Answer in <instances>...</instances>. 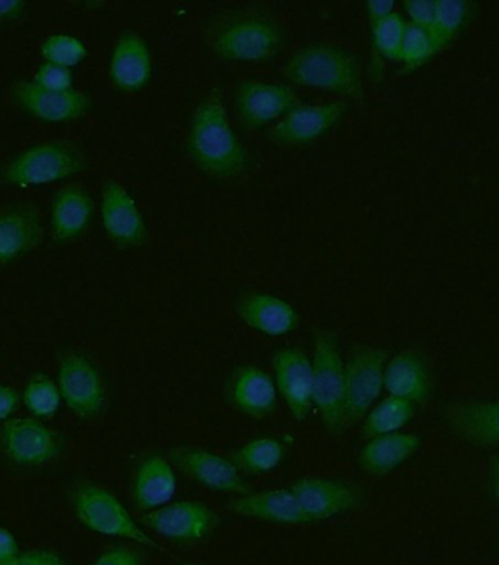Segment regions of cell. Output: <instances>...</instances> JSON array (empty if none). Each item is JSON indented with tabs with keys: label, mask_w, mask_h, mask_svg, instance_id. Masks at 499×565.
Wrapping results in <instances>:
<instances>
[{
	"label": "cell",
	"mask_w": 499,
	"mask_h": 565,
	"mask_svg": "<svg viewBox=\"0 0 499 565\" xmlns=\"http://www.w3.org/2000/svg\"><path fill=\"white\" fill-rule=\"evenodd\" d=\"M187 152L192 163L214 181H237L248 172V151L233 131L220 89H211L193 111Z\"/></svg>",
	"instance_id": "6da1fadb"
},
{
	"label": "cell",
	"mask_w": 499,
	"mask_h": 565,
	"mask_svg": "<svg viewBox=\"0 0 499 565\" xmlns=\"http://www.w3.org/2000/svg\"><path fill=\"white\" fill-rule=\"evenodd\" d=\"M211 52L232 64H264L285 47L283 26L261 13H235L211 26L206 38Z\"/></svg>",
	"instance_id": "7a4b0ae2"
},
{
	"label": "cell",
	"mask_w": 499,
	"mask_h": 565,
	"mask_svg": "<svg viewBox=\"0 0 499 565\" xmlns=\"http://www.w3.org/2000/svg\"><path fill=\"white\" fill-rule=\"evenodd\" d=\"M286 78L300 87L323 89L362 100L361 66L352 52L336 44L300 47L285 66Z\"/></svg>",
	"instance_id": "3957f363"
},
{
	"label": "cell",
	"mask_w": 499,
	"mask_h": 565,
	"mask_svg": "<svg viewBox=\"0 0 499 565\" xmlns=\"http://www.w3.org/2000/svg\"><path fill=\"white\" fill-rule=\"evenodd\" d=\"M87 168V156L78 143L65 140L35 142L9 159L2 169V182L29 190L78 177Z\"/></svg>",
	"instance_id": "277c9868"
},
{
	"label": "cell",
	"mask_w": 499,
	"mask_h": 565,
	"mask_svg": "<svg viewBox=\"0 0 499 565\" xmlns=\"http://www.w3.org/2000/svg\"><path fill=\"white\" fill-rule=\"evenodd\" d=\"M71 509L81 526L89 532L161 550V546L139 526L124 502L98 483L79 482L72 488Z\"/></svg>",
	"instance_id": "5b68a950"
},
{
	"label": "cell",
	"mask_w": 499,
	"mask_h": 565,
	"mask_svg": "<svg viewBox=\"0 0 499 565\" xmlns=\"http://www.w3.org/2000/svg\"><path fill=\"white\" fill-rule=\"evenodd\" d=\"M314 407L323 428L341 434L346 425V363L339 339L330 330H319L314 338Z\"/></svg>",
	"instance_id": "8992f818"
},
{
	"label": "cell",
	"mask_w": 499,
	"mask_h": 565,
	"mask_svg": "<svg viewBox=\"0 0 499 565\" xmlns=\"http://www.w3.org/2000/svg\"><path fill=\"white\" fill-rule=\"evenodd\" d=\"M390 352L384 348L358 347L346 362V425L365 419L385 388Z\"/></svg>",
	"instance_id": "52a82bcc"
},
{
	"label": "cell",
	"mask_w": 499,
	"mask_h": 565,
	"mask_svg": "<svg viewBox=\"0 0 499 565\" xmlns=\"http://www.w3.org/2000/svg\"><path fill=\"white\" fill-rule=\"evenodd\" d=\"M0 443L7 459L21 468H39L60 459L62 435L38 418H12L2 424Z\"/></svg>",
	"instance_id": "ba28073f"
},
{
	"label": "cell",
	"mask_w": 499,
	"mask_h": 565,
	"mask_svg": "<svg viewBox=\"0 0 499 565\" xmlns=\"http://www.w3.org/2000/svg\"><path fill=\"white\" fill-rule=\"evenodd\" d=\"M57 385L63 403L79 419H94L106 406V387L100 371L83 353H67L57 366Z\"/></svg>",
	"instance_id": "9c48e42d"
},
{
	"label": "cell",
	"mask_w": 499,
	"mask_h": 565,
	"mask_svg": "<svg viewBox=\"0 0 499 565\" xmlns=\"http://www.w3.org/2000/svg\"><path fill=\"white\" fill-rule=\"evenodd\" d=\"M174 468L205 490L235 497L250 494L251 487L232 459L204 448L182 446L170 451Z\"/></svg>",
	"instance_id": "30bf717a"
},
{
	"label": "cell",
	"mask_w": 499,
	"mask_h": 565,
	"mask_svg": "<svg viewBox=\"0 0 499 565\" xmlns=\"http://www.w3.org/2000/svg\"><path fill=\"white\" fill-rule=\"evenodd\" d=\"M220 522V515L211 507L191 500L169 502L142 518L144 526L179 544L206 540L217 531Z\"/></svg>",
	"instance_id": "8fae6325"
},
{
	"label": "cell",
	"mask_w": 499,
	"mask_h": 565,
	"mask_svg": "<svg viewBox=\"0 0 499 565\" xmlns=\"http://www.w3.org/2000/svg\"><path fill=\"white\" fill-rule=\"evenodd\" d=\"M290 488L309 523L339 518L341 514L362 509L368 502L367 492L361 487L341 479L300 478Z\"/></svg>",
	"instance_id": "7c38bea8"
},
{
	"label": "cell",
	"mask_w": 499,
	"mask_h": 565,
	"mask_svg": "<svg viewBox=\"0 0 499 565\" xmlns=\"http://www.w3.org/2000/svg\"><path fill=\"white\" fill-rule=\"evenodd\" d=\"M298 105V93L290 85L248 79L242 81L236 88L237 118L248 129L276 125Z\"/></svg>",
	"instance_id": "4fadbf2b"
},
{
	"label": "cell",
	"mask_w": 499,
	"mask_h": 565,
	"mask_svg": "<svg viewBox=\"0 0 499 565\" xmlns=\"http://www.w3.org/2000/svg\"><path fill=\"white\" fill-rule=\"evenodd\" d=\"M11 100L30 118L39 122L61 125L75 122L92 110L93 98L88 93H53L39 88L33 81H17L11 87Z\"/></svg>",
	"instance_id": "5bb4252c"
},
{
	"label": "cell",
	"mask_w": 499,
	"mask_h": 565,
	"mask_svg": "<svg viewBox=\"0 0 499 565\" xmlns=\"http://www.w3.org/2000/svg\"><path fill=\"white\" fill-rule=\"evenodd\" d=\"M102 227L120 248H138L147 242L146 218L132 194L116 181L103 183L100 195Z\"/></svg>",
	"instance_id": "9a60e30c"
},
{
	"label": "cell",
	"mask_w": 499,
	"mask_h": 565,
	"mask_svg": "<svg viewBox=\"0 0 499 565\" xmlns=\"http://www.w3.org/2000/svg\"><path fill=\"white\" fill-rule=\"evenodd\" d=\"M278 394L298 423H305L314 407V363L299 348L278 349L273 356Z\"/></svg>",
	"instance_id": "2e32d148"
},
{
	"label": "cell",
	"mask_w": 499,
	"mask_h": 565,
	"mask_svg": "<svg viewBox=\"0 0 499 565\" xmlns=\"http://www.w3.org/2000/svg\"><path fill=\"white\" fill-rule=\"evenodd\" d=\"M346 102L298 105L272 128L269 140L282 147H299L327 136L343 119Z\"/></svg>",
	"instance_id": "e0dca14e"
},
{
	"label": "cell",
	"mask_w": 499,
	"mask_h": 565,
	"mask_svg": "<svg viewBox=\"0 0 499 565\" xmlns=\"http://www.w3.org/2000/svg\"><path fill=\"white\" fill-rule=\"evenodd\" d=\"M43 241V220L30 203H12L0 213V266L8 267L33 253Z\"/></svg>",
	"instance_id": "ac0fdd59"
},
{
	"label": "cell",
	"mask_w": 499,
	"mask_h": 565,
	"mask_svg": "<svg viewBox=\"0 0 499 565\" xmlns=\"http://www.w3.org/2000/svg\"><path fill=\"white\" fill-rule=\"evenodd\" d=\"M440 418L454 435L471 446H499V401L447 403L440 409Z\"/></svg>",
	"instance_id": "d6986e66"
},
{
	"label": "cell",
	"mask_w": 499,
	"mask_h": 565,
	"mask_svg": "<svg viewBox=\"0 0 499 565\" xmlns=\"http://www.w3.org/2000/svg\"><path fill=\"white\" fill-rule=\"evenodd\" d=\"M227 510L241 519L259 520L282 526L309 524L298 498L291 488H273L250 494L233 497Z\"/></svg>",
	"instance_id": "ffe728a7"
},
{
	"label": "cell",
	"mask_w": 499,
	"mask_h": 565,
	"mask_svg": "<svg viewBox=\"0 0 499 565\" xmlns=\"http://www.w3.org/2000/svg\"><path fill=\"white\" fill-rule=\"evenodd\" d=\"M155 66L150 46L135 31H124L116 40L109 62V78L124 93H141L151 83Z\"/></svg>",
	"instance_id": "44dd1931"
},
{
	"label": "cell",
	"mask_w": 499,
	"mask_h": 565,
	"mask_svg": "<svg viewBox=\"0 0 499 565\" xmlns=\"http://www.w3.org/2000/svg\"><path fill=\"white\" fill-rule=\"evenodd\" d=\"M236 311L246 327L265 338H283L294 333L299 324L294 305L265 291L245 295L237 302Z\"/></svg>",
	"instance_id": "7402d4cb"
},
{
	"label": "cell",
	"mask_w": 499,
	"mask_h": 565,
	"mask_svg": "<svg viewBox=\"0 0 499 565\" xmlns=\"http://www.w3.org/2000/svg\"><path fill=\"white\" fill-rule=\"evenodd\" d=\"M276 380L258 366H242L232 376L227 397L242 415L263 419L274 414L277 407Z\"/></svg>",
	"instance_id": "603a6c76"
},
{
	"label": "cell",
	"mask_w": 499,
	"mask_h": 565,
	"mask_svg": "<svg viewBox=\"0 0 499 565\" xmlns=\"http://www.w3.org/2000/svg\"><path fill=\"white\" fill-rule=\"evenodd\" d=\"M385 390L390 396L421 405L433 393V372L424 354L403 351L394 354L385 367Z\"/></svg>",
	"instance_id": "cb8c5ba5"
},
{
	"label": "cell",
	"mask_w": 499,
	"mask_h": 565,
	"mask_svg": "<svg viewBox=\"0 0 499 565\" xmlns=\"http://www.w3.org/2000/svg\"><path fill=\"white\" fill-rule=\"evenodd\" d=\"M94 204L85 188H62L52 201L51 235L57 245L79 239L92 224Z\"/></svg>",
	"instance_id": "d4e9b609"
},
{
	"label": "cell",
	"mask_w": 499,
	"mask_h": 565,
	"mask_svg": "<svg viewBox=\"0 0 499 565\" xmlns=\"http://www.w3.org/2000/svg\"><path fill=\"white\" fill-rule=\"evenodd\" d=\"M178 478L172 461L160 455L144 457L134 475L132 497L139 510L161 509L172 501Z\"/></svg>",
	"instance_id": "484cf974"
},
{
	"label": "cell",
	"mask_w": 499,
	"mask_h": 565,
	"mask_svg": "<svg viewBox=\"0 0 499 565\" xmlns=\"http://www.w3.org/2000/svg\"><path fill=\"white\" fill-rule=\"evenodd\" d=\"M422 438L415 434L395 433L371 438L359 455V465L371 477H386L421 450Z\"/></svg>",
	"instance_id": "4316f807"
},
{
	"label": "cell",
	"mask_w": 499,
	"mask_h": 565,
	"mask_svg": "<svg viewBox=\"0 0 499 565\" xmlns=\"http://www.w3.org/2000/svg\"><path fill=\"white\" fill-rule=\"evenodd\" d=\"M286 457L285 444L276 438H255L233 452L242 473L265 475L278 469Z\"/></svg>",
	"instance_id": "83f0119b"
},
{
	"label": "cell",
	"mask_w": 499,
	"mask_h": 565,
	"mask_svg": "<svg viewBox=\"0 0 499 565\" xmlns=\"http://www.w3.org/2000/svg\"><path fill=\"white\" fill-rule=\"evenodd\" d=\"M413 416H415L413 403L393 396L385 397L367 415L363 435L375 438L399 433L404 426L411 424Z\"/></svg>",
	"instance_id": "f1b7e54d"
},
{
	"label": "cell",
	"mask_w": 499,
	"mask_h": 565,
	"mask_svg": "<svg viewBox=\"0 0 499 565\" xmlns=\"http://www.w3.org/2000/svg\"><path fill=\"white\" fill-rule=\"evenodd\" d=\"M22 401L25 409L38 419L52 418L61 411L63 403L57 381L43 372H38L26 381Z\"/></svg>",
	"instance_id": "f546056e"
},
{
	"label": "cell",
	"mask_w": 499,
	"mask_h": 565,
	"mask_svg": "<svg viewBox=\"0 0 499 565\" xmlns=\"http://www.w3.org/2000/svg\"><path fill=\"white\" fill-rule=\"evenodd\" d=\"M40 53L46 64L72 70L88 57V47L76 35L57 33L44 40Z\"/></svg>",
	"instance_id": "4dcf8cb0"
},
{
	"label": "cell",
	"mask_w": 499,
	"mask_h": 565,
	"mask_svg": "<svg viewBox=\"0 0 499 565\" xmlns=\"http://www.w3.org/2000/svg\"><path fill=\"white\" fill-rule=\"evenodd\" d=\"M439 51V43L433 30L408 22L406 33H404L402 52H400V61L403 64H406L411 70H415L428 62Z\"/></svg>",
	"instance_id": "1f68e13d"
},
{
	"label": "cell",
	"mask_w": 499,
	"mask_h": 565,
	"mask_svg": "<svg viewBox=\"0 0 499 565\" xmlns=\"http://www.w3.org/2000/svg\"><path fill=\"white\" fill-rule=\"evenodd\" d=\"M470 17V3L466 0H438L437 18L433 33L444 49L457 38Z\"/></svg>",
	"instance_id": "d6a6232c"
},
{
	"label": "cell",
	"mask_w": 499,
	"mask_h": 565,
	"mask_svg": "<svg viewBox=\"0 0 499 565\" xmlns=\"http://www.w3.org/2000/svg\"><path fill=\"white\" fill-rule=\"evenodd\" d=\"M406 25L399 13H393V15L372 25L374 46L382 57L390 61H400Z\"/></svg>",
	"instance_id": "836d02e7"
},
{
	"label": "cell",
	"mask_w": 499,
	"mask_h": 565,
	"mask_svg": "<svg viewBox=\"0 0 499 565\" xmlns=\"http://www.w3.org/2000/svg\"><path fill=\"white\" fill-rule=\"evenodd\" d=\"M33 83L39 88L53 93H67L74 89V74L72 70L62 68V66L43 64L39 66L33 76Z\"/></svg>",
	"instance_id": "e575fe53"
},
{
	"label": "cell",
	"mask_w": 499,
	"mask_h": 565,
	"mask_svg": "<svg viewBox=\"0 0 499 565\" xmlns=\"http://www.w3.org/2000/svg\"><path fill=\"white\" fill-rule=\"evenodd\" d=\"M404 9L413 24L433 30L435 18H437L438 0H406Z\"/></svg>",
	"instance_id": "d590c367"
},
{
	"label": "cell",
	"mask_w": 499,
	"mask_h": 565,
	"mask_svg": "<svg viewBox=\"0 0 499 565\" xmlns=\"http://www.w3.org/2000/svg\"><path fill=\"white\" fill-rule=\"evenodd\" d=\"M92 565H144L142 555L128 546H115L98 555Z\"/></svg>",
	"instance_id": "8d00e7d4"
},
{
	"label": "cell",
	"mask_w": 499,
	"mask_h": 565,
	"mask_svg": "<svg viewBox=\"0 0 499 565\" xmlns=\"http://www.w3.org/2000/svg\"><path fill=\"white\" fill-rule=\"evenodd\" d=\"M13 565H70L63 555L51 548H33L25 551Z\"/></svg>",
	"instance_id": "74e56055"
},
{
	"label": "cell",
	"mask_w": 499,
	"mask_h": 565,
	"mask_svg": "<svg viewBox=\"0 0 499 565\" xmlns=\"http://www.w3.org/2000/svg\"><path fill=\"white\" fill-rule=\"evenodd\" d=\"M21 554L15 533L7 526L0 529V565L15 564Z\"/></svg>",
	"instance_id": "f35d334b"
},
{
	"label": "cell",
	"mask_w": 499,
	"mask_h": 565,
	"mask_svg": "<svg viewBox=\"0 0 499 565\" xmlns=\"http://www.w3.org/2000/svg\"><path fill=\"white\" fill-rule=\"evenodd\" d=\"M18 406H20V396L17 390L9 384L0 385V419L2 423L12 419Z\"/></svg>",
	"instance_id": "ab89813d"
},
{
	"label": "cell",
	"mask_w": 499,
	"mask_h": 565,
	"mask_svg": "<svg viewBox=\"0 0 499 565\" xmlns=\"http://www.w3.org/2000/svg\"><path fill=\"white\" fill-rule=\"evenodd\" d=\"M365 8L368 18H370L372 25L395 13L394 0H368V2H365Z\"/></svg>",
	"instance_id": "60d3db41"
},
{
	"label": "cell",
	"mask_w": 499,
	"mask_h": 565,
	"mask_svg": "<svg viewBox=\"0 0 499 565\" xmlns=\"http://www.w3.org/2000/svg\"><path fill=\"white\" fill-rule=\"evenodd\" d=\"M26 8H29V3L24 0H2L0 2V21L7 24V22L21 20L25 15Z\"/></svg>",
	"instance_id": "b9f144b4"
},
{
	"label": "cell",
	"mask_w": 499,
	"mask_h": 565,
	"mask_svg": "<svg viewBox=\"0 0 499 565\" xmlns=\"http://www.w3.org/2000/svg\"><path fill=\"white\" fill-rule=\"evenodd\" d=\"M489 477H491L492 491L499 502V456L493 457L489 466Z\"/></svg>",
	"instance_id": "7bdbcfd3"
}]
</instances>
